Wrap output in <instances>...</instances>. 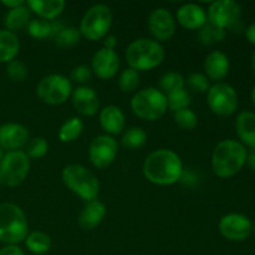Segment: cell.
<instances>
[{
    "instance_id": "cell-40",
    "label": "cell",
    "mask_w": 255,
    "mask_h": 255,
    "mask_svg": "<svg viewBox=\"0 0 255 255\" xmlns=\"http://www.w3.org/2000/svg\"><path fill=\"white\" fill-rule=\"evenodd\" d=\"M0 255H25L19 246H5L0 249Z\"/></svg>"
},
{
    "instance_id": "cell-1",
    "label": "cell",
    "mask_w": 255,
    "mask_h": 255,
    "mask_svg": "<svg viewBox=\"0 0 255 255\" xmlns=\"http://www.w3.org/2000/svg\"><path fill=\"white\" fill-rule=\"evenodd\" d=\"M147 181L157 186H171L181 181L183 163L176 152L171 149H157L146 157L142 167Z\"/></svg>"
},
{
    "instance_id": "cell-17",
    "label": "cell",
    "mask_w": 255,
    "mask_h": 255,
    "mask_svg": "<svg viewBox=\"0 0 255 255\" xmlns=\"http://www.w3.org/2000/svg\"><path fill=\"white\" fill-rule=\"evenodd\" d=\"M74 109L82 116H94L100 109V100L95 90L89 86H80L71 94Z\"/></svg>"
},
{
    "instance_id": "cell-38",
    "label": "cell",
    "mask_w": 255,
    "mask_h": 255,
    "mask_svg": "<svg viewBox=\"0 0 255 255\" xmlns=\"http://www.w3.org/2000/svg\"><path fill=\"white\" fill-rule=\"evenodd\" d=\"M187 85L192 91L199 92V94L208 92L209 87H211L208 77L201 72H193V74L189 75L188 79H187Z\"/></svg>"
},
{
    "instance_id": "cell-27",
    "label": "cell",
    "mask_w": 255,
    "mask_h": 255,
    "mask_svg": "<svg viewBox=\"0 0 255 255\" xmlns=\"http://www.w3.org/2000/svg\"><path fill=\"white\" fill-rule=\"evenodd\" d=\"M59 30L56 29V24L51 22L50 20L41 19V17H36V19L30 20L29 25H27V32L31 37L37 40L46 39L51 35H56Z\"/></svg>"
},
{
    "instance_id": "cell-4",
    "label": "cell",
    "mask_w": 255,
    "mask_h": 255,
    "mask_svg": "<svg viewBox=\"0 0 255 255\" xmlns=\"http://www.w3.org/2000/svg\"><path fill=\"white\" fill-rule=\"evenodd\" d=\"M164 55L163 46L156 40L137 39L127 46L126 61L129 69L148 71L162 64Z\"/></svg>"
},
{
    "instance_id": "cell-36",
    "label": "cell",
    "mask_w": 255,
    "mask_h": 255,
    "mask_svg": "<svg viewBox=\"0 0 255 255\" xmlns=\"http://www.w3.org/2000/svg\"><path fill=\"white\" fill-rule=\"evenodd\" d=\"M47 149H49V144H47L46 139L42 138V137H35V138L30 139L27 142L26 152L29 158H41L45 154L47 153Z\"/></svg>"
},
{
    "instance_id": "cell-49",
    "label": "cell",
    "mask_w": 255,
    "mask_h": 255,
    "mask_svg": "<svg viewBox=\"0 0 255 255\" xmlns=\"http://www.w3.org/2000/svg\"><path fill=\"white\" fill-rule=\"evenodd\" d=\"M2 183V181H1V176H0V184Z\"/></svg>"
},
{
    "instance_id": "cell-44",
    "label": "cell",
    "mask_w": 255,
    "mask_h": 255,
    "mask_svg": "<svg viewBox=\"0 0 255 255\" xmlns=\"http://www.w3.org/2000/svg\"><path fill=\"white\" fill-rule=\"evenodd\" d=\"M247 163H248V166L251 167L253 171H255V148L252 149L251 153L247 156Z\"/></svg>"
},
{
    "instance_id": "cell-24",
    "label": "cell",
    "mask_w": 255,
    "mask_h": 255,
    "mask_svg": "<svg viewBox=\"0 0 255 255\" xmlns=\"http://www.w3.org/2000/svg\"><path fill=\"white\" fill-rule=\"evenodd\" d=\"M30 20H31V10L27 7L26 1H25L24 5H20L7 11V14L5 15L4 24L6 30L15 34V31L27 27Z\"/></svg>"
},
{
    "instance_id": "cell-12",
    "label": "cell",
    "mask_w": 255,
    "mask_h": 255,
    "mask_svg": "<svg viewBox=\"0 0 255 255\" xmlns=\"http://www.w3.org/2000/svg\"><path fill=\"white\" fill-rule=\"evenodd\" d=\"M119 153V144L114 137L101 134L92 139L89 147V158L96 168L111 166Z\"/></svg>"
},
{
    "instance_id": "cell-35",
    "label": "cell",
    "mask_w": 255,
    "mask_h": 255,
    "mask_svg": "<svg viewBox=\"0 0 255 255\" xmlns=\"http://www.w3.org/2000/svg\"><path fill=\"white\" fill-rule=\"evenodd\" d=\"M174 122L182 129H193L198 125V117L196 112L192 111L191 109L179 110V111L173 112Z\"/></svg>"
},
{
    "instance_id": "cell-8",
    "label": "cell",
    "mask_w": 255,
    "mask_h": 255,
    "mask_svg": "<svg viewBox=\"0 0 255 255\" xmlns=\"http://www.w3.org/2000/svg\"><path fill=\"white\" fill-rule=\"evenodd\" d=\"M72 85L66 76L51 74L42 77L36 86V95L47 105H61L71 96Z\"/></svg>"
},
{
    "instance_id": "cell-42",
    "label": "cell",
    "mask_w": 255,
    "mask_h": 255,
    "mask_svg": "<svg viewBox=\"0 0 255 255\" xmlns=\"http://www.w3.org/2000/svg\"><path fill=\"white\" fill-rule=\"evenodd\" d=\"M246 36L251 44L255 45V22H253L252 25H249L248 29H247L246 31Z\"/></svg>"
},
{
    "instance_id": "cell-9",
    "label": "cell",
    "mask_w": 255,
    "mask_h": 255,
    "mask_svg": "<svg viewBox=\"0 0 255 255\" xmlns=\"http://www.w3.org/2000/svg\"><path fill=\"white\" fill-rule=\"evenodd\" d=\"M30 159L24 151H10L0 161V176L2 183L16 187L25 181L29 174Z\"/></svg>"
},
{
    "instance_id": "cell-30",
    "label": "cell",
    "mask_w": 255,
    "mask_h": 255,
    "mask_svg": "<svg viewBox=\"0 0 255 255\" xmlns=\"http://www.w3.org/2000/svg\"><path fill=\"white\" fill-rule=\"evenodd\" d=\"M224 37H226V30L209 21H207L199 29L198 32L199 41L204 45H212L216 44V42L223 41Z\"/></svg>"
},
{
    "instance_id": "cell-32",
    "label": "cell",
    "mask_w": 255,
    "mask_h": 255,
    "mask_svg": "<svg viewBox=\"0 0 255 255\" xmlns=\"http://www.w3.org/2000/svg\"><path fill=\"white\" fill-rule=\"evenodd\" d=\"M184 77L182 76L178 72H167L159 80V87H161V91L164 95H169L172 92H176L178 90L184 89Z\"/></svg>"
},
{
    "instance_id": "cell-33",
    "label": "cell",
    "mask_w": 255,
    "mask_h": 255,
    "mask_svg": "<svg viewBox=\"0 0 255 255\" xmlns=\"http://www.w3.org/2000/svg\"><path fill=\"white\" fill-rule=\"evenodd\" d=\"M139 85V74L133 69H126L119 77V87L125 94H131L136 91Z\"/></svg>"
},
{
    "instance_id": "cell-11",
    "label": "cell",
    "mask_w": 255,
    "mask_h": 255,
    "mask_svg": "<svg viewBox=\"0 0 255 255\" xmlns=\"http://www.w3.org/2000/svg\"><path fill=\"white\" fill-rule=\"evenodd\" d=\"M242 15L241 5L233 0H217L212 2L207 11L209 22L226 30L234 27L239 22Z\"/></svg>"
},
{
    "instance_id": "cell-25",
    "label": "cell",
    "mask_w": 255,
    "mask_h": 255,
    "mask_svg": "<svg viewBox=\"0 0 255 255\" xmlns=\"http://www.w3.org/2000/svg\"><path fill=\"white\" fill-rule=\"evenodd\" d=\"M20 41L16 34L9 30H0V62H10L19 54Z\"/></svg>"
},
{
    "instance_id": "cell-5",
    "label": "cell",
    "mask_w": 255,
    "mask_h": 255,
    "mask_svg": "<svg viewBox=\"0 0 255 255\" xmlns=\"http://www.w3.org/2000/svg\"><path fill=\"white\" fill-rule=\"evenodd\" d=\"M61 177L65 186L84 201H95L99 196V179L86 167L81 164H69L62 169Z\"/></svg>"
},
{
    "instance_id": "cell-43",
    "label": "cell",
    "mask_w": 255,
    "mask_h": 255,
    "mask_svg": "<svg viewBox=\"0 0 255 255\" xmlns=\"http://www.w3.org/2000/svg\"><path fill=\"white\" fill-rule=\"evenodd\" d=\"M2 5H5L6 7H9L10 9H14V7H17L20 6V5H24L25 1L24 0H4V1H1Z\"/></svg>"
},
{
    "instance_id": "cell-18",
    "label": "cell",
    "mask_w": 255,
    "mask_h": 255,
    "mask_svg": "<svg viewBox=\"0 0 255 255\" xmlns=\"http://www.w3.org/2000/svg\"><path fill=\"white\" fill-rule=\"evenodd\" d=\"M177 21L188 30H199L207 21V12L197 4H184L177 10Z\"/></svg>"
},
{
    "instance_id": "cell-29",
    "label": "cell",
    "mask_w": 255,
    "mask_h": 255,
    "mask_svg": "<svg viewBox=\"0 0 255 255\" xmlns=\"http://www.w3.org/2000/svg\"><path fill=\"white\" fill-rule=\"evenodd\" d=\"M81 39V32L75 26H62L55 35V41L56 45L61 49H69L75 46L80 42Z\"/></svg>"
},
{
    "instance_id": "cell-2",
    "label": "cell",
    "mask_w": 255,
    "mask_h": 255,
    "mask_svg": "<svg viewBox=\"0 0 255 255\" xmlns=\"http://www.w3.org/2000/svg\"><path fill=\"white\" fill-rule=\"evenodd\" d=\"M247 149L241 142L224 139L219 142L212 153V169L219 178L233 177L247 163Z\"/></svg>"
},
{
    "instance_id": "cell-23",
    "label": "cell",
    "mask_w": 255,
    "mask_h": 255,
    "mask_svg": "<svg viewBox=\"0 0 255 255\" xmlns=\"http://www.w3.org/2000/svg\"><path fill=\"white\" fill-rule=\"evenodd\" d=\"M236 131L239 139L251 148H255V114L243 111L236 120Z\"/></svg>"
},
{
    "instance_id": "cell-39",
    "label": "cell",
    "mask_w": 255,
    "mask_h": 255,
    "mask_svg": "<svg viewBox=\"0 0 255 255\" xmlns=\"http://www.w3.org/2000/svg\"><path fill=\"white\" fill-rule=\"evenodd\" d=\"M91 69L86 65H79L71 72V79L77 84H86L91 79Z\"/></svg>"
},
{
    "instance_id": "cell-20",
    "label": "cell",
    "mask_w": 255,
    "mask_h": 255,
    "mask_svg": "<svg viewBox=\"0 0 255 255\" xmlns=\"http://www.w3.org/2000/svg\"><path fill=\"white\" fill-rule=\"evenodd\" d=\"M106 206L102 202L95 199V201L87 202V204L80 213L77 222H79V226L82 229L92 231V229H95L101 224V222L106 217Z\"/></svg>"
},
{
    "instance_id": "cell-10",
    "label": "cell",
    "mask_w": 255,
    "mask_h": 255,
    "mask_svg": "<svg viewBox=\"0 0 255 255\" xmlns=\"http://www.w3.org/2000/svg\"><path fill=\"white\" fill-rule=\"evenodd\" d=\"M207 102L212 112L218 116H231L238 107V95L233 86L217 82L207 92Z\"/></svg>"
},
{
    "instance_id": "cell-19",
    "label": "cell",
    "mask_w": 255,
    "mask_h": 255,
    "mask_svg": "<svg viewBox=\"0 0 255 255\" xmlns=\"http://www.w3.org/2000/svg\"><path fill=\"white\" fill-rule=\"evenodd\" d=\"M229 59L224 52L219 50L209 52L204 59L203 69L208 80L221 81L229 72Z\"/></svg>"
},
{
    "instance_id": "cell-37",
    "label": "cell",
    "mask_w": 255,
    "mask_h": 255,
    "mask_svg": "<svg viewBox=\"0 0 255 255\" xmlns=\"http://www.w3.org/2000/svg\"><path fill=\"white\" fill-rule=\"evenodd\" d=\"M6 74L9 79L14 82H22L27 77V67L26 65L19 60H12L7 62Z\"/></svg>"
},
{
    "instance_id": "cell-26",
    "label": "cell",
    "mask_w": 255,
    "mask_h": 255,
    "mask_svg": "<svg viewBox=\"0 0 255 255\" xmlns=\"http://www.w3.org/2000/svg\"><path fill=\"white\" fill-rule=\"evenodd\" d=\"M25 246H26L27 251L31 252L32 254H46L51 248V238L44 232H31L27 234L26 239H25Z\"/></svg>"
},
{
    "instance_id": "cell-22",
    "label": "cell",
    "mask_w": 255,
    "mask_h": 255,
    "mask_svg": "<svg viewBox=\"0 0 255 255\" xmlns=\"http://www.w3.org/2000/svg\"><path fill=\"white\" fill-rule=\"evenodd\" d=\"M26 5L41 19L54 20L64 11L66 2L64 0H27Z\"/></svg>"
},
{
    "instance_id": "cell-45",
    "label": "cell",
    "mask_w": 255,
    "mask_h": 255,
    "mask_svg": "<svg viewBox=\"0 0 255 255\" xmlns=\"http://www.w3.org/2000/svg\"><path fill=\"white\" fill-rule=\"evenodd\" d=\"M252 69H253V71L255 74V50H254L253 55H252Z\"/></svg>"
},
{
    "instance_id": "cell-16",
    "label": "cell",
    "mask_w": 255,
    "mask_h": 255,
    "mask_svg": "<svg viewBox=\"0 0 255 255\" xmlns=\"http://www.w3.org/2000/svg\"><path fill=\"white\" fill-rule=\"evenodd\" d=\"M29 131L20 124H4L0 126V148L7 151H20L27 144Z\"/></svg>"
},
{
    "instance_id": "cell-21",
    "label": "cell",
    "mask_w": 255,
    "mask_h": 255,
    "mask_svg": "<svg viewBox=\"0 0 255 255\" xmlns=\"http://www.w3.org/2000/svg\"><path fill=\"white\" fill-rule=\"evenodd\" d=\"M100 125L106 133L120 134L125 128V115L120 107L109 105L100 112Z\"/></svg>"
},
{
    "instance_id": "cell-28",
    "label": "cell",
    "mask_w": 255,
    "mask_h": 255,
    "mask_svg": "<svg viewBox=\"0 0 255 255\" xmlns=\"http://www.w3.org/2000/svg\"><path fill=\"white\" fill-rule=\"evenodd\" d=\"M82 131H84V122L81 121V119L70 117L61 125L57 136L61 142L69 143V142L76 141L81 136Z\"/></svg>"
},
{
    "instance_id": "cell-47",
    "label": "cell",
    "mask_w": 255,
    "mask_h": 255,
    "mask_svg": "<svg viewBox=\"0 0 255 255\" xmlns=\"http://www.w3.org/2000/svg\"><path fill=\"white\" fill-rule=\"evenodd\" d=\"M1 159H2V149L0 148V161H1Z\"/></svg>"
},
{
    "instance_id": "cell-15",
    "label": "cell",
    "mask_w": 255,
    "mask_h": 255,
    "mask_svg": "<svg viewBox=\"0 0 255 255\" xmlns=\"http://www.w3.org/2000/svg\"><path fill=\"white\" fill-rule=\"evenodd\" d=\"M92 71L99 79L110 80L117 74L120 69V57L115 50L102 49L97 50L91 60Z\"/></svg>"
},
{
    "instance_id": "cell-34",
    "label": "cell",
    "mask_w": 255,
    "mask_h": 255,
    "mask_svg": "<svg viewBox=\"0 0 255 255\" xmlns=\"http://www.w3.org/2000/svg\"><path fill=\"white\" fill-rule=\"evenodd\" d=\"M189 105H191V95L186 89L178 90V91L167 95V106L173 112L189 109Z\"/></svg>"
},
{
    "instance_id": "cell-14",
    "label": "cell",
    "mask_w": 255,
    "mask_h": 255,
    "mask_svg": "<svg viewBox=\"0 0 255 255\" xmlns=\"http://www.w3.org/2000/svg\"><path fill=\"white\" fill-rule=\"evenodd\" d=\"M149 32L156 39L157 42L168 41L176 32V20L171 11L164 7H157L149 14L148 20Z\"/></svg>"
},
{
    "instance_id": "cell-41",
    "label": "cell",
    "mask_w": 255,
    "mask_h": 255,
    "mask_svg": "<svg viewBox=\"0 0 255 255\" xmlns=\"http://www.w3.org/2000/svg\"><path fill=\"white\" fill-rule=\"evenodd\" d=\"M117 46V37L115 35H107L104 37V47L114 50Z\"/></svg>"
},
{
    "instance_id": "cell-3",
    "label": "cell",
    "mask_w": 255,
    "mask_h": 255,
    "mask_svg": "<svg viewBox=\"0 0 255 255\" xmlns=\"http://www.w3.org/2000/svg\"><path fill=\"white\" fill-rule=\"evenodd\" d=\"M29 234V223L25 213L14 203L0 204V242L6 246H17Z\"/></svg>"
},
{
    "instance_id": "cell-31",
    "label": "cell",
    "mask_w": 255,
    "mask_h": 255,
    "mask_svg": "<svg viewBox=\"0 0 255 255\" xmlns=\"http://www.w3.org/2000/svg\"><path fill=\"white\" fill-rule=\"evenodd\" d=\"M121 141L126 148L138 149L146 144L147 133L141 127H131V128L125 132Z\"/></svg>"
},
{
    "instance_id": "cell-7",
    "label": "cell",
    "mask_w": 255,
    "mask_h": 255,
    "mask_svg": "<svg viewBox=\"0 0 255 255\" xmlns=\"http://www.w3.org/2000/svg\"><path fill=\"white\" fill-rule=\"evenodd\" d=\"M112 25V12L107 5L96 4L90 7L80 22L81 36L90 41H97L107 36Z\"/></svg>"
},
{
    "instance_id": "cell-48",
    "label": "cell",
    "mask_w": 255,
    "mask_h": 255,
    "mask_svg": "<svg viewBox=\"0 0 255 255\" xmlns=\"http://www.w3.org/2000/svg\"><path fill=\"white\" fill-rule=\"evenodd\" d=\"M252 232H254V233H255V223H254V226H253V229H252Z\"/></svg>"
},
{
    "instance_id": "cell-46",
    "label": "cell",
    "mask_w": 255,
    "mask_h": 255,
    "mask_svg": "<svg viewBox=\"0 0 255 255\" xmlns=\"http://www.w3.org/2000/svg\"><path fill=\"white\" fill-rule=\"evenodd\" d=\"M252 100H253V104L255 106V86L253 87V91H252Z\"/></svg>"
},
{
    "instance_id": "cell-6",
    "label": "cell",
    "mask_w": 255,
    "mask_h": 255,
    "mask_svg": "<svg viewBox=\"0 0 255 255\" xmlns=\"http://www.w3.org/2000/svg\"><path fill=\"white\" fill-rule=\"evenodd\" d=\"M167 109V96L154 87L139 90L131 100L132 112L146 121H157L166 114Z\"/></svg>"
},
{
    "instance_id": "cell-13",
    "label": "cell",
    "mask_w": 255,
    "mask_h": 255,
    "mask_svg": "<svg viewBox=\"0 0 255 255\" xmlns=\"http://www.w3.org/2000/svg\"><path fill=\"white\" fill-rule=\"evenodd\" d=\"M219 232L232 242H243L252 234L253 224L248 217L239 213H229L222 217L218 224Z\"/></svg>"
}]
</instances>
